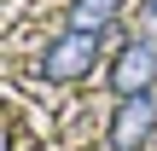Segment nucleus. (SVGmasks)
<instances>
[{
	"label": "nucleus",
	"mask_w": 157,
	"mask_h": 151,
	"mask_svg": "<svg viewBox=\"0 0 157 151\" xmlns=\"http://www.w3.org/2000/svg\"><path fill=\"white\" fill-rule=\"evenodd\" d=\"M99 41H105V29H58V35L41 47L35 76H41V81H82V76L99 64Z\"/></svg>",
	"instance_id": "obj_1"
},
{
	"label": "nucleus",
	"mask_w": 157,
	"mask_h": 151,
	"mask_svg": "<svg viewBox=\"0 0 157 151\" xmlns=\"http://www.w3.org/2000/svg\"><path fill=\"white\" fill-rule=\"evenodd\" d=\"M151 134H157V99H151V93L117 99V111H111V128H105V145H111V151H140Z\"/></svg>",
	"instance_id": "obj_2"
},
{
	"label": "nucleus",
	"mask_w": 157,
	"mask_h": 151,
	"mask_svg": "<svg viewBox=\"0 0 157 151\" xmlns=\"http://www.w3.org/2000/svg\"><path fill=\"white\" fill-rule=\"evenodd\" d=\"M117 6H122V0H70V12H64V29H111Z\"/></svg>",
	"instance_id": "obj_4"
},
{
	"label": "nucleus",
	"mask_w": 157,
	"mask_h": 151,
	"mask_svg": "<svg viewBox=\"0 0 157 151\" xmlns=\"http://www.w3.org/2000/svg\"><path fill=\"white\" fill-rule=\"evenodd\" d=\"M151 17H157V0H151Z\"/></svg>",
	"instance_id": "obj_5"
},
{
	"label": "nucleus",
	"mask_w": 157,
	"mask_h": 151,
	"mask_svg": "<svg viewBox=\"0 0 157 151\" xmlns=\"http://www.w3.org/2000/svg\"><path fill=\"white\" fill-rule=\"evenodd\" d=\"M151 81H157V41H128L111 64V93L134 99V93H151Z\"/></svg>",
	"instance_id": "obj_3"
}]
</instances>
